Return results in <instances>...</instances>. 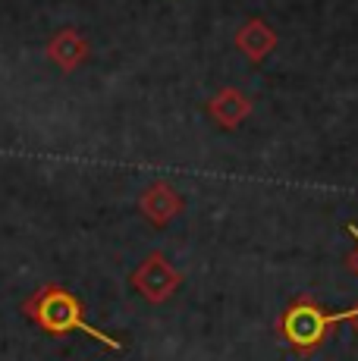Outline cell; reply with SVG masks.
Returning a JSON list of instances; mask_svg holds the SVG:
<instances>
[{
	"label": "cell",
	"mask_w": 358,
	"mask_h": 361,
	"mask_svg": "<svg viewBox=\"0 0 358 361\" xmlns=\"http://www.w3.org/2000/svg\"><path fill=\"white\" fill-rule=\"evenodd\" d=\"M346 324H352L355 333H358V305H352V308H346Z\"/></svg>",
	"instance_id": "9"
},
{
	"label": "cell",
	"mask_w": 358,
	"mask_h": 361,
	"mask_svg": "<svg viewBox=\"0 0 358 361\" xmlns=\"http://www.w3.org/2000/svg\"><path fill=\"white\" fill-rule=\"evenodd\" d=\"M129 283H132V289L142 298L161 305V302H167V298L179 289L183 276H179V270L167 258H163V255H148V258L135 267V274L129 276Z\"/></svg>",
	"instance_id": "3"
},
{
	"label": "cell",
	"mask_w": 358,
	"mask_h": 361,
	"mask_svg": "<svg viewBox=\"0 0 358 361\" xmlns=\"http://www.w3.org/2000/svg\"><path fill=\"white\" fill-rule=\"evenodd\" d=\"M342 321H346V311H327L311 295H299L280 314L277 333L295 355H314L327 339L330 327H336Z\"/></svg>",
	"instance_id": "2"
},
{
	"label": "cell",
	"mask_w": 358,
	"mask_h": 361,
	"mask_svg": "<svg viewBox=\"0 0 358 361\" xmlns=\"http://www.w3.org/2000/svg\"><path fill=\"white\" fill-rule=\"evenodd\" d=\"M236 44L249 60H261V57H267V54L277 47V35H273L271 25L261 23V19H249V23L239 29Z\"/></svg>",
	"instance_id": "6"
},
{
	"label": "cell",
	"mask_w": 358,
	"mask_h": 361,
	"mask_svg": "<svg viewBox=\"0 0 358 361\" xmlns=\"http://www.w3.org/2000/svg\"><path fill=\"white\" fill-rule=\"evenodd\" d=\"M211 114H214V120L220 126L226 129H236L239 123L245 120V116L252 114V104L242 98V94L236 92V88H223V92L217 94L214 101H211Z\"/></svg>",
	"instance_id": "7"
},
{
	"label": "cell",
	"mask_w": 358,
	"mask_h": 361,
	"mask_svg": "<svg viewBox=\"0 0 358 361\" xmlns=\"http://www.w3.org/2000/svg\"><path fill=\"white\" fill-rule=\"evenodd\" d=\"M346 230H349V235L355 239V252L349 255V267H352V270H355V276H358V226H355V224H349Z\"/></svg>",
	"instance_id": "8"
},
{
	"label": "cell",
	"mask_w": 358,
	"mask_h": 361,
	"mask_svg": "<svg viewBox=\"0 0 358 361\" xmlns=\"http://www.w3.org/2000/svg\"><path fill=\"white\" fill-rule=\"evenodd\" d=\"M23 314L35 324L38 330L51 333V336H66V333H85L88 339L101 345L107 352H123L126 345L116 336L98 330L94 324H88L85 308L66 286H57V283H47V286L35 289L29 298L23 302Z\"/></svg>",
	"instance_id": "1"
},
{
	"label": "cell",
	"mask_w": 358,
	"mask_h": 361,
	"mask_svg": "<svg viewBox=\"0 0 358 361\" xmlns=\"http://www.w3.org/2000/svg\"><path fill=\"white\" fill-rule=\"evenodd\" d=\"M47 57H51L60 69L73 73V69L88 57V41L82 38L75 29H63V32H57L51 41H47Z\"/></svg>",
	"instance_id": "5"
},
{
	"label": "cell",
	"mask_w": 358,
	"mask_h": 361,
	"mask_svg": "<svg viewBox=\"0 0 358 361\" xmlns=\"http://www.w3.org/2000/svg\"><path fill=\"white\" fill-rule=\"evenodd\" d=\"M139 211L144 214V217H148V224L167 226L170 220L179 217V211H183V198H179L176 189H170V185L157 183V185H151V189L142 192Z\"/></svg>",
	"instance_id": "4"
}]
</instances>
